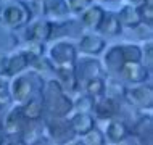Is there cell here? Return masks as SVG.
<instances>
[{
  "mask_svg": "<svg viewBox=\"0 0 153 145\" xmlns=\"http://www.w3.org/2000/svg\"><path fill=\"white\" fill-rule=\"evenodd\" d=\"M44 118H68L73 113V98L61 89L55 77H48L42 87Z\"/></svg>",
  "mask_w": 153,
  "mask_h": 145,
  "instance_id": "1",
  "label": "cell"
},
{
  "mask_svg": "<svg viewBox=\"0 0 153 145\" xmlns=\"http://www.w3.org/2000/svg\"><path fill=\"white\" fill-rule=\"evenodd\" d=\"M45 77H42L39 73L26 69L24 73L10 79V97L15 105H23L29 98L42 94Z\"/></svg>",
  "mask_w": 153,
  "mask_h": 145,
  "instance_id": "2",
  "label": "cell"
},
{
  "mask_svg": "<svg viewBox=\"0 0 153 145\" xmlns=\"http://www.w3.org/2000/svg\"><path fill=\"white\" fill-rule=\"evenodd\" d=\"M32 13L29 3L23 0H8L0 3V26L8 31H18L26 28L32 21Z\"/></svg>",
  "mask_w": 153,
  "mask_h": 145,
  "instance_id": "3",
  "label": "cell"
},
{
  "mask_svg": "<svg viewBox=\"0 0 153 145\" xmlns=\"http://www.w3.org/2000/svg\"><path fill=\"white\" fill-rule=\"evenodd\" d=\"M45 57L48 58V61L52 63L53 68H73L79 53H77L76 44L61 39L53 42L48 47Z\"/></svg>",
  "mask_w": 153,
  "mask_h": 145,
  "instance_id": "4",
  "label": "cell"
},
{
  "mask_svg": "<svg viewBox=\"0 0 153 145\" xmlns=\"http://www.w3.org/2000/svg\"><path fill=\"white\" fill-rule=\"evenodd\" d=\"M123 102H126L127 105L134 106L143 113H152L153 108V86L152 82H143V84H135L129 86L124 90V98Z\"/></svg>",
  "mask_w": 153,
  "mask_h": 145,
  "instance_id": "5",
  "label": "cell"
},
{
  "mask_svg": "<svg viewBox=\"0 0 153 145\" xmlns=\"http://www.w3.org/2000/svg\"><path fill=\"white\" fill-rule=\"evenodd\" d=\"M42 131H44V135L53 145H61L76 137L71 126H69L68 118H44Z\"/></svg>",
  "mask_w": 153,
  "mask_h": 145,
  "instance_id": "6",
  "label": "cell"
},
{
  "mask_svg": "<svg viewBox=\"0 0 153 145\" xmlns=\"http://www.w3.org/2000/svg\"><path fill=\"white\" fill-rule=\"evenodd\" d=\"M29 55L21 48L0 57V77L11 79V77L24 73L26 69H29Z\"/></svg>",
  "mask_w": 153,
  "mask_h": 145,
  "instance_id": "7",
  "label": "cell"
},
{
  "mask_svg": "<svg viewBox=\"0 0 153 145\" xmlns=\"http://www.w3.org/2000/svg\"><path fill=\"white\" fill-rule=\"evenodd\" d=\"M74 73H76L77 82H79V89L82 87L85 81L94 79V77L105 76L102 63L95 57H77L76 63H74Z\"/></svg>",
  "mask_w": 153,
  "mask_h": 145,
  "instance_id": "8",
  "label": "cell"
},
{
  "mask_svg": "<svg viewBox=\"0 0 153 145\" xmlns=\"http://www.w3.org/2000/svg\"><path fill=\"white\" fill-rule=\"evenodd\" d=\"M129 135L135 140V145H153V118L152 113L140 115L132 126H129Z\"/></svg>",
  "mask_w": 153,
  "mask_h": 145,
  "instance_id": "9",
  "label": "cell"
},
{
  "mask_svg": "<svg viewBox=\"0 0 153 145\" xmlns=\"http://www.w3.org/2000/svg\"><path fill=\"white\" fill-rule=\"evenodd\" d=\"M77 53L85 57H97L103 53V50L106 48V40L105 37H102L98 32H84L79 36V40L76 44Z\"/></svg>",
  "mask_w": 153,
  "mask_h": 145,
  "instance_id": "10",
  "label": "cell"
},
{
  "mask_svg": "<svg viewBox=\"0 0 153 145\" xmlns=\"http://www.w3.org/2000/svg\"><path fill=\"white\" fill-rule=\"evenodd\" d=\"M92 115L95 119H102L105 123L113 118H119V115H121V102L113 97H108V95L95 98Z\"/></svg>",
  "mask_w": 153,
  "mask_h": 145,
  "instance_id": "11",
  "label": "cell"
},
{
  "mask_svg": "<svg viewBox=\"0 0 153 145\" xmlns=\"http://www.w3.org/2000/svg\"><path fill=\"white\" fill-rule=\"evenodd\" d=\"M150 76H152V69L147 68L143 63H126L118 74L119 79L129 86L148 82Z\"/></svg>",
  "mask_w": 153,
  "mask_h": 145,
  "instance_id": "12",
  "label": "cell"
},
{
  "mask_svg": "<svg viewBox=\"0 0 153 145\" xmlns=\"http://www.w3.org/2000/svg\"><path fill=\"white\" fill-rule=\"evenodd\" d=\"M27 123L29 121L24 119V116L19 111V106L15 105L7 111V115L0 121V129L5 132V135H21L23 131L26 129Z\"/></svg>",
  "mask_w": 153,
  "mask_h": 145,
  "instance_id": "13",
  "label": "cell"
},
{
  "mask_svg": "<svg viewBox=\"0 0 153 145\" xmlns=\"http://www.w3.org/2000/svg\"><path fill=\"white\" fill-rule=\"evenodd\" d=\"M52 28H53V23L47 18L32 19L26 26V40L40 42V44L48 42L52 37Z\"/></svg>",
  "mask_w": 153,
  "mask_h": 145,
  "instance_id": "14",
  "label": "cell"
},
{
  "mask_svg": "<svg viewBox=\"0 0 153 145\" xmlns=\"http://www.w3.org/2000/svg\"><path fill=\"white\" fill-rule=\"evenodd\" d=\"M103 60L100 61L102 66H103V71L105 74L114 77L118 76L119 71L123 69V66L126 65L124 61V57H123V52H121V45H111L106 50H103Z\"/></svg>",
  "mask_w": 153,
  "mask_h": 145,
  "instance_id": "15",
  "label": "cell"
},
{
  "mask_svg": "<svg viewBox=\"0 0 153 145\" xmlns=\"http://www.w3.org/2000/svg\"><path fill=\"white\" fill-rule=\"evenodd\" d=\"M103 135H105L106 144L114 145L119 142H124L131 137L129 135V124L121 118H113L106 121L105 129H103Z\"/></svg>",
  "mask_w": 153,
  "mask_h": 145,
  "instance_id": "16",
  "label": "cell"
},
{
  "mask_svg": "<svg viewBox=\"0 0 153 145\" xmlns=\"http://www.w3.org/2000/svg\"><path fill=\"white\" fill-rule=\"evenodd\" d=\"M69 126L74 132L76 137H84L87 132H90L94 127H97V119L94 118L92 113H79V111H73L68 116Z\"/></svg>",
  "mask_w": 153,
  "mask_h": 145,
  "instance_id": "17",
  "label": "cell"
},
{
  "mask_svg": "<svg viewBox=\"0 0 153 145\" xmlns=\"http://www.w3.org/2000/svg\"><path fill=\"white\" fill-rule=\"evenodd\" d=\"M21 115L24 116L26 121L31 123H39L44 119L45 111H44V102H42V94L36 95V97L29 98L27 102H24L23 105H18Z\"/></svg>",
  "mask_w": 153,
  "mask_h": 145,
  "instance_id": "18",
  "label": "cell"
},
{
  "mask_svg": "<svg viewBox=\"0 0 153 145\" xmlns=\"http://www.w3.org/2000/svg\"><path fill=\"white\" fill-rule=\"evenodd\" d=\"M53 77L58 81L61 89L68 95L76 94L79 90V82H77L76 73H74V66L73 68H53Z\"/></svg>",
  "mask_w": 153,
  "mask_h": 145,
  "instance_id": "19",
  "label": "cell"
},
{
  "mask_svg": "<svg viewBox=\"0 0 153 145\" xmlns=\"http://www.w3.org/2000/svg\"><path fill=\"white\" fill-rule=\"evenodd\" d=\"M105 8L100 5H90L89 8H85L84 11L79 15V23L81 26H84L85 29H90L92 32H97L98 26H100L103 16H105Z\"/></svg>",
  "mask_w": 153,
  "mask_h": 145,
  "instance_id": "20",
  "label": "cell"
},
{
  "mask_svg": "<svg viewBox=\"0 0 153 145\" xmlns=\"http://www.w3.org/2000/svg\"><path fill=\"white\" fill-rule=\"evenodd\" d=\"M71 15L66 5V0H45L42 2V16H45L50 21H60L66 19Z\"/></svg>",
  "mask_w": 153,
  "mask_h": 145,
  "instance_id": "21",
  "label": "cell"
},
{
  "mask_svg": "<svg viewBox=\"0 0 153 145\" xmlns=\"http://www.w3.org/2000/svg\"><path fill=\"white\" fill-rule=\"evenodd\" d=\"M97 32L102 37H116V36L121 34L123 26H121V23H119L116 13H113V11H105V16H103Z\"/></svg>",
  "mask_w": 153,
  "mask_h": 145,
  "instance_id": "22",
  "label": "cell"
},
{
  "mask_svg": "<svg viewBox=\"0 0 153 145\" xmlns=\"http://www.w3.org/2000/svg\"><path fill=\"white\" fill-rule=\"evenodd\" d=\"M119 23H121L123 28L127 29H135L139 28L142 21H140V13H139V8L131 7V5H123L119 8V11L116 13Z\"/></svg>",
  "mask_w": 153,
  "mask_h": 145,
  "instance_id": "23",
  "label": "cell"
},
{
  "mask_svg": "<svg viewBox=\"0 0 153 145\" xmlns=\"http://www.w3.org/2000/svg\"><path fill=\"white\" fill-rule=\"evenodd\" d=\"M81 89H84V94L90 95L92 98H100L106 92V77L100 76V77L89 79V81H85L84 84H82Z\"/></svg>",
  "mask_w": 153,
  "mask_h": 145,
  "instance_id": "24",
  "label": "cell"
},
{
  "mask_svg": "<svg viewBox=\"0 0 153 145\" xmlns=\"http://www.w3.org/2000/svg\"><path fill=\"white\" fill-rule=\"evenodd\" d=\"M126 63H140L142 60V48L139 44H119Z\"/></svg>",
  "mask_w": 153,
  "mask_h": 145,
  "instance_id": "25",
  "label": "cell"
},
{
  "mask_svg": "<svg viewBox=\"0 0 153 145\" xmlns=\"http://www.w3.org/2000/svg\"><path fill=\"white\" fill-rule=\"evenodd\" d=\"M95 98H92L87 94H79L76 98H73V111L79 113H92Z\"/></svg>",
  "mask_w": 153,
  "mask_h": 145,
  "instance_id": "26",
  "label": "cell"
},
{
  "mask_svg": "<svg viewBox=\"0 0 153 145\" xmlns=\"http://www.w3.org/2000/svg\"><path fill=\"white\" fill-rule=\"evenodd\" d=\"M84 145H106V140H105V135H103V131L98 129V127H94L90 132L81 137Z\"/></svg>",
  "mask_w": 153,
  "mask_h": 145,
  "instance_id": "27",
  "label": "cell"
},
{
  "mask_svg": "<svg viewBox=\"0 0 153 145\" xmlns=\"http://www.w3.org/2000/svg\"><path fill=\"white\" fill-rule=\"evenodd\" d=\"M21 50L26 52L27 55H29V60H32V58H37V57L45 55V44L32 42V40H26V44L23 45Z\"/></svg>",
  "mask_w": 153,
  "mask_h": 145,
  "instance_id": "28",
  "label": "cell"
},
{
  "mask_svg": "<svg viewBox=\"0 0 153 145\" xmlns=\"http://www.w3.org/2000/svg\"><path fill=\"white\" fill-rule=\"evenodd\" d=\"M94 3V0H66V5L71 15H77L79 16L85 8H89Z\"/></svg>",
  "mask_w": 153,
  "mask_h": 145,
  "instance_id": "29",
  "label": "cell"
},
{
  "mask_svg": "<svg viewBox=\"0 0 153 145\" xmlns=\"http://www.w3.org/2000/svg\"><path fill=\"white\" fill-rule=\"evenodd\" d=\"M140 48H142V60H140V63H143L147 68L152 69V66H153V42L152 40H143Z\"/></svg>",
  "mask_w": 153,
  "mask_h": 145,
  "instance_id": "30",
  "label": "cell"
},
{
  "mask_svg": "<svg viewBox=\"0 0 153 145\" xmlns=\"http://www.w3.org/2000/svg\"><path fill=\"white\" fill-rule=\"evenodd\" d=\"M139 13H140V21L145 26H153V3H143L142 7H139Z\"/></svg>",
  "mask_w": 153,
  "mask_h": 145,
  "instance_id": "31",
  "label": "cell"
},
{
  "mask_svg": "<svg viewBox=\"0 0 153 145\" xmlns=\"http://www.w3.org/2000/svg\"><path fill=\"white\" fill-rule=\"evenodd\" d=\"M11 103L10 97V82L5 77H0V106Z\"/></svg>",
  "mask_w": 153,
  "mask_h": 145,
  "instance_id": "32",
  "label": "cell"
},
{
  "mask_svg": "<svg viewBox=\"0 0 153 145\" xmlns=\"http://www.w3.org/2000/svg\"><path fill=\"white\" fill-rule=\"evenodd\" d=\"M3 145H27L19 135H7L5 144Z\"/></svg>",
  "mask_w": 153,
  "mask_h": 145,
  "instance_id": "33",
  "label": "cell"
},
{
  "mask_svg": "<svg viewBox=\"0 0 153 145\" xmlns=\"http://www.w3.org/2000/svg\"><path fill=\"white\" fill-rule=\"evenodd\" d=\"M124 5H131V7H135V8H139V7H142L143 3H145V0H124Z\"/></svg>",
  "mask_w": 153,
  "mask_h": 145,
  "instance_id": "34",
  "label": "cell"
},
{
  "mask_svg": "<svg viewBox=\"0 0 153 145\" xmlns=\"http://www.w3.org/2000/svg\"><path fill=\"white\" fill-rule=\"evenodd\" d=\"M61 145H84V142H82L81 137H74V139L68 140V142H65V144H61Z\"/></svg>",
  "mask_w": 153,
  "mask_h": 145,
  "instance_id": "35",
  "label": "cell"
},
{
  "mask_svg": "<svg viewBox=\"0 0 153 145\" xmlns=\"http://www.w3.org/2000/svg\"><path fill=\"white\" fill-rule=\"evenodd\" d=\"M5 139H7L5 132H3L2 129H0V145H3V144H5Z\"/></svg>",
  "mask_w": 153,
  "mask_h": 145,
  "instance_id": "36",
  "label": "cell"
},
{
  "mask_svg": "<svg viewBox=\"0 0 153 145\" xmlns=\"http://www.w3.org/2000/svg\"><path fill=\"white\" fill-rule=\"evenodd\" d=\"M114 145H135V144L129 142V140H124V142H119V144H114Z\"/></svg>",
  "mask_w": 153,
  "mask_h": 145,
  "instance_id": "37",
  "label": "cell"
},
{
  "mask_svg": "<svg viewBox=\"0 0 153 145\" xmlns=\"http://www.w3.org/2000/svg\"><path fill=\"white\" fill-rule=\"evenodd\" d=\"M145 2H147V3H153V0H145Z\"/></svg>",
  "mask_w": 153,
  "mask_h": 145,
  "instance_id": "38",
  "label": "cell"
},
{
  "mask_svg": "<svg viewBox=\"0 0 153 145\" xmlns=\"http://www.w3.org/2000/svg\"><path fill=\"white\" fill-rule=\"evenodd\" d=\"M102 2H114V0H102Z\"/></svg>",
  "mask_w": 153,
  "mask_h": 145,
  "instance_id": "39",
  "label": "cell"
},
{
  "mask_svg": "<svg viewBox=\"0 0 153 145\" xmlns=\"http://www.w3.org/2000/svg\"><path fill=\"white\" fill-rule=\"evenodd\" d=\"M39 2H45V0H39Z\"/></svg>",
  "mask_w": 153,
  "mask_h": 145,
  "instance_id": "40",
  "label": "cell"
},
{
  "mask_svg": "<svg viewBox=\"0 0 153 145\" xmlns=\"http://www.w3.org/2000/svg\"><path fill=\"white\" fill-rule=\"evenodd\" d=\"M0 3H2V0H0Z\"/></svg>",
  "mask_w": 153,
  "mask_h": 145,
  "instance_id": "41",
  "label": "cell"
}]
</instances>
